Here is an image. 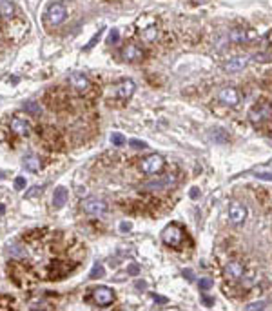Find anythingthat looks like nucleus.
Listing matches in <instances>:
<instances>
[{
    "instance_id": "nucleus-1",
    "label": "nucleus",
    "mask_w": 272,
    "mask_h": 311,
    "mask_svg": "<svg viewBox=\"0 0 272 311\" xmlns=\"http://www.w3.org/2000/svg\"><path fill=\"white\" fill-rule=\"evenodd\" d=\"M162 240L163 244L169 246V248H174V249H182L185 242V231L182 226L178 224H169V226L162 231Z\"/></svg>"
},
{
    "instance_id": "nucleus-2",
    "label": "nucleus",
    "mask_w": 272,
    "mask_h": 311,
    "mask_svg": "<svg viewBox=\"0 0 272 311\" xmlns=\"http://www.w3.org/2000/svg\"><path fill=\"white\" fill-rule=\"evenodd\" d=\"M87 302H93L98 308H109L114 302V293H112L111 287L107 286H98L95 289H91V293L85 297Z\"/></svg>"
},
{
    "instance_id": "nucleus-3",
    "label": "nucleus",
    "mask_w": 272,
    "mask_h": 311,
    "mask_svg": "<svg viewBox=\"0 0 272 311\" xmlns=\"http://www.w3.org/2000/svg\"><path fill=\"white\" fill-rule=\"evenodd\" d=\"M271 119H272V106H269V104H256L254 108L248 111V120L256 127H261L267 120Z\"/></svg>"
},
{
    "instance_id": "nucleus-4",
    "label": "nucleus",
    "mask_w": 272,
    "mask_h": 311,
    "mask_svg": "<svg viewBox=\"0 0 272 311\" xmlns=\"http://www.w3.org/2000/svg\"><path fill=\"white\" fill-rule=\"evenodd\" d=\"M163 168H165V160H163V156L156 155V153L145 156L140 162V171L145 175H158L163 171Z\"/></svg>"
},
{
    "instance_id": "nucleus-5",
    "label": "nucleus",
    "mask_w": 272,
    "mask_h": 311,
    "mask_svg": "<svg viewBox=\"0 0 272 311\" xmlns=\"http://www.w3.org/2000/svg\"><path fill=\"white\" fill-rule=\"evenodd\" d=\"M80 206H82L83 213H87V215L91 217H102L107 213V202L98 197L83 198L82 202H80Z\"/></svg>"
},
{
    "instance_id": "nucleus-6",
    "label": "nucleus",
    "mask_w": 272,
    "mask_h": 311,
    "mask_svg": "<svg viewBox=\"0 0 272 311\" xmlns=\"http://www.w3.org/2000/svg\"><path fill=\"white\" fill-rule=\"evenodd\" d=\"M65 15H67V9L62 2H54L48 7V13H46V18H48V24L51 26H58L65 20Z\"/></svg>"
},
{
    "instance_id": "nucleus-7",
    "label": "nucleus",
    "mask_w": 272,
    "mask_h": 311,
    "mask_svg": "<svg viewBox=\"0 0 272 311\" xmlns=\"http://www.w3.org/2000/svg\"><path fill=\"white\" fill-rule=\"evenodd\" d=\"M9 129H11V133L17 135V137H29L31 131H33L31 122L22 119V117H13L11 124H9Z\"/></svg>"
},
{
    "instance_id": "nucleus-8",
    "label": "nucleus",
    "mask_w": 272,
    "mask_h": 311,
    "mask_svg": "<svg viewBox=\"0 0 272 311\" xmlns=\"http://www.w3.org/2000/svg\"><path fill=\"white\" fill-rule=\"evenodd\" d=\"M229 218H231V222L232 224H236V226L243 224L245 218H247V208H245L242 202L232 200V202L229 204Z\"/></svg>"
},
{
    "instance_id": "nucleus-9",
    "label": "nucleus",
    "mask_w": 272,
    "mask_h": 311,
    "mask_svg": "<svg viewBox=\"0 0 272 311\" xmlns=\"http://www.w3.org/2000/svg\"><path fill=\"white\" fill-rule=\"evenodd\" d=\"M218 100L225 106H238V102H240V93H238L236 88H231V86H227V88H221L218 93Z\"/></svg>"
},
{
    "instance_id": "nucleus-10",
    "label": "nucleus",
    "mask_w": 272,
    "mask_h": 311,
    "mask_svg": "<svg viewBox=\"0 0 272 311\" xmlns=\"http://www.w3.org/2000/svg\"><path fill=\"white\" fill-rule=\"evenodd\" d=\"M136 86L133 80H120L118 84L114 86V96L120 100H129L131 96L135 95Z\"/></svg>"
},
{
    "instance_id": "nucleus-11",
    "label": "nucleus",
    "mask_w": 272,
    "mask_h": 311,
    "mask_svg": "<svg viewBox=\"0 0 272 311\" xmlns=\"http://www.w3.org/2000/svg\"><path fill=\"white\" fill-rule=\"evenodd\" d=\"M245 273V268H243L242 262H238V260H231V262L225 264L223 268V277L225 279H229V280H240Z\"/></svg>"
},
{
    "instance_id": "nucleus-12",
    "label": "nucleus",
    "mask_w": 272,
    "mask_h": 311,
    "mask_svg": "<svg viewBox=\"0 0 272 311\" xmlns=\"http://www.w3.org/2000/svg\"><path fill=\"white\" fill-rule=\"evenodd\" d=\"M67 80H69L73 90H77L78 93H87L89 88H91V82H89V78L83 73H71Z\"/></svg>"
},
{
    "instance_id": "nucleus-13",
    "label": "nucleus",
    "mask_w": 272,
    "mask_h": 311,
    "mask_svg": "<svg viewBox=\"0 0 272 311\" xmlns=\"http://www.w3.org/2000/svg\"><path fill=\"white\" fill-rule=\"evenodd\" d=\"M256 33L250 30H232L227 38L231 40V42H236V44H245V42H250L252 38H256Z\"/></svg>"
},
{
    "instance_id": "nucleus-14",
    "label": "nucleus",
    "mask_w": 272,
    "mask_h": 311,
    "mask_svg": "<svg viewBox=\"0 0 272 311\" xmlns=\"http://www.w3.org/2000/svg\"><path fill=\"white\" fill-rule=\"evenodd\" d=\"M122 59H124L125 62H138V60H142L143 59L142 48H138L136 44H127V46H124V49H122Z\"/></svg>"
},
{
    "instance_id": "nucleus-15",
    "label": "nucleus",
    "mask_w": 272,
    "mask_h": 311,
    "mask_svg": "<svg viewBox=\"0 0 272 311\" xmlns=\"http://www.w3.org/2000/svg\"><path fill=\"white\" fill-rule=\"evenodd\" d=\"M247 62H248L247 57H242V55H240V57H232V59H229V62L223 64V69L227 73H238L247 66Z\"/></svg>"
},
{
    "instance_id": "nucleus-16",
    "label": "nucleus",
    "mask_w": 272,
    "mask_h": 311,
    "mask_svg": "<svg viewBox=\"0 0 272 311\" xmlns=\"http://www.w3.org/2000/svg\"><path fill=\"white\" fill-rule=\"evenodd\" d=\"M67 197H69V193L65 187H56L54 189V195H53V206L56 210H60L65 202H67Z\"/></svg>"
},
{
    "instance_id": "nucleus-17",
    "label": "nucleus",
    "mask_w": 272,
    "mask_h": 311,
    "mask_svg": "<svg viewBox=\"0 0 272 311\" xmlns=\"http://www.w3.org/2000/svg\"><path fill=\"white\" fill-rule=\"evenodd\" d=\"M24 166H26V169H29V171L36 173V171H40L42 162L36 155H27V156H24Z\"/></svg>"
},
{
    "instance_id": "nucleus-18",
    "label": "nucleus",
    "mask_w": 272,
    "mask_h": 311,
    "mask_svg": "<svg viewBox=\"0 0 272 311\" xmlns=\"http://www.w3.org/2000/svg\"><path fill=\"white\" fill-rule=\"evenodd\" d=\"M0 15L4 18H13V15H15V6H13L11 0H2V2H0Z\"/></svg>"
},
{
    "instance_id": "nucleus-19",
    "label": "nucleus",
    "mask_w": 272,
    "mask_h": 311,
    "mask_svg": "<svg viewBox=\"0 0 272 311\" xmlns=\"http://www.w3.org/2000/svg\"><path fill=\"white\" fill-rule=\"evenodd\" d=\"M156 36H158V30H156V26H149V28L142 30V38L143 40H147V42H154V40H156Z\"/></svg>"
},
{
    "instance_id": "nucleus-20",
    "label": "nucleus",
    "mask_w": 272,
    "mask_h": 311,
    "mask_svg": "<svg viewBox=\"0 0 272 311\" xmlns=\"http://www.w3.org/2000/svg\"><path fill=\"white\" fill-rule=\"evenodd\" d=\"M24 109H26V113H31L33 117H38V115L42 113V108L38 102H26Z\"/></svg>"
},
{
    "instance_id": "nucleus-21",
    "label": "nucleus",
    "mask_w": 272,
    "mask_h": 311,
    "mask_svg": "<svg viewBox=\"0 0 272 311\" xmlns=\"http://www.w3.org/2000/svg\"><path fill=\"white\" fill-rule=\"evenodd\" d=\"M104 273H106V271H104V266H102V264H95L93 269H91V273H89V279H93V280H95V279H102Z\"/></svg>"
},
{
    "instance_id": "nucleus-22",
    "label": "nucleus",
    "mask_w": 272,
    "mask_h": 311,
    "mask_svg": "<svg viewBox=\"0 0 272 311\" xmlns=\"http://www.w3.org/2000/svg\"><path fill=\"white\" fill-rule=\"evenodd\" d=\"M111 142H112V146H124L125 137L122 135V133H112V135H111Z\"/></svg>"
},
{
    "instance_id": "nucleus-23",
    "label": "nucleus",
    "mask_w": 272,
    "mask_h": 311,
    "mask_svg": "<svg viewBox=\"0 0 272 311\" xmlns=\"http://www.w3.org/2000/svg\"><path fill=\"white\" fill-rule=\"evenodd\" d=\"M169 182H172L171 177H167L165 180H160V182H151V184H147L145 187H163V186H167Z\"/></svg>"
},
{
    "instance_id": "nucleus-24",
    "label": "nucleus",
    "mask_w": 272,
    "mask_h": 311,
    "mask_svg": "<svg viewBox=\"0 0 272 311\" xmlns=\"http://www.w3.org/2000/svg\"><path fill=\"white\" fill-rule=\"evenodd\" d=\"M265 308H267L265 302H254V304L245 306V310H247V311H252V310H265Z\"/></svg>"
},
{
    "instance_id": "nucleus-25",
    "label": "nucleus",
    "mask_w": 272,
    "mask_h": 311,
    "mask_svg": "<svg viewBox=\"0 0 272 311\" xmlns=\"http://www.w3.org/2000/svg\"><path fill=\"white\" fill-rule=\"evenodd\" d=\"M211 286H213V280H211V279H201V280H200V289H201V291H207Z\"/></svg>"
},
{
    "instance_id": "nucleus-26",
    "label": "nucleus",
    "mask_w": 272,
    "mask_h": 311,
    "mask_svg": "<svg viewBox=\"0 0 272 311\" xmlns=\"http://www.w3.org/2000/svg\"><path fill=\"white\" fill-rule=\"evenodd\" d=\"M13 299L11 297H0V308H11Z\"/></svg>"
},
{
    "instance_id": "nucleus-27",
    "label": "nucleus",
    "mask_w": 272,
    "mask_h": 311,
    "mask_svg": "<svg viewBox=\"0 0 272 311\" xmlns=\"http://www.w3.org/2000/svg\"><path fill=\"white\" fill-rule=\"evenodd\" d=\"M131 146H133V148H136V150H143V148H147V144L143 142V140H136V138H133V140H131Z\"/></svg>"
},
{
    "instance_id": "nucleus-28",
    "label": "nucleus",
    "mask_w": 272,
    "mask_h": 311,
    "mask_svg": "<svg viewBox=\"0 0 272 311\" xmlns=\"http://www.w3.org/2000/svg\"><path fill=\"white\" fill-rule=\"evenodd\" d=\"M15 187H17V189H24V187H26V179H24V177H17V179H15Z\"/></svg>"
},
{
    "instance_id": "nucleus-29",
    "label": "nucleus",
    "mask_w": 272,
    "mask_h": 311,
    "mask_svg": "<svg viewBox=\"0 0 272 311\" xmlns=\"http://www.w3.org/2000/svg\"><path fill=\"white\" fill-rule=\"evenodd\" d=\"M118 38H120V33H118V30H112L111 33H109V42H111V44L118 42Z\"/></svg>"
},
{
    "instance_id": "nucleus-30",
    "label": "nucleus",
    "mask_w": 272,
    "mask_h": 311,
    "mask_svg": "<svg viewBox=\"0 0 272 311\" xmlns=\"http://www.w3.org/2000/svg\"><path fill=\"white\" fill-rule=\"evenodd\" d=\"M140 271V268H138V264H131L129 268H127V273H131V275H136Z\"/></svg>"
},
{
    "instance_id": "nucleus-31",
    "label": "nucleus",
    "mask_w": 272,
    "mask_h": 311,
    "mask_svg": "<svg viewBox=\"0 0 272 311\" xmlns=\"http://www.w3.org/2000/svg\"><path fill=\"white\" fill-rule=\"evenodd\" d=\"M120 229H122V231H129L131 224H127V222H122V224H120Z\"/></svg>"
},
{
    "instance_id": "nucleus-32",
    "label": "nucleus",
    "mask_w": 272,
    "mask_h": 311,
    "mask_svg": "<svg viewBox=\"0 0 272 311\" xmlns=\"http://www.w3.org/2000/svg\"><path fill=\"white\" fill-rule=\"evenodd\" d=\"M153 299L156 300V302H162V304H165L167 299H163V297H158V295H153Z\"/></svg>"
},
{
    "instance_id": "nucleus-33",
    "label": "nucleus",
    "mask_w": 272,
    "mask_h": 311,
    "mask_svg": "<svg viewBox=\"0 0 272 311\" xmlns=\"http://www.w3.org/2000/svg\"><path fill=\"white\" fill-rule=\"evenodd\" d=\"M136 287H145V282L138 280V282H136Z\"/></svg>"
},
{
    "instance_id": "nucleus-34",
    "label": "nucleus",
    "mask_w": 272,
    "mask_h": 311,
    "mask_svg": "<svg viewBox=\"0 0 272 311\" xmlns=\"http://www.w3.org/2000/svg\"><path fill=\"white\" fill-rule=\"evenodd\" d=\"M4 211H6V208H4L2 204H0V215H4Z\"/></svg>"
},
{
    "instance_id": "nucleus-35",
    "label": "nucleus",
    "mask_w": 272,
    "mask_h": 311,
    "mask_svg": "<svg viewBox=\"0 0 272 311\" xmlns=\"http://www.w3.org/2000/svg\"><path fill=\"white\" fill-rule=\"evenodd\" d=\"M194 2H207V0H194Z\"/></svg>"
}]
</instances>
